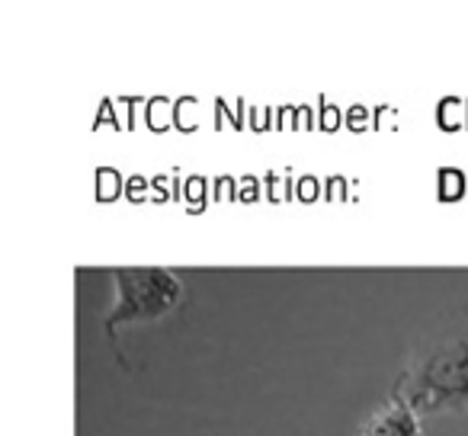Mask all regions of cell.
Masks as SVG:
<instances>
[{
    "instance_id": "cell-1",
    "label": "cell",
    "mask_w": 468,
    "mask_h": 436,
    "mask_svg": "<svg viewBox=\"0 0 468 436\" xmlns=\"http://www.w3.org/2000/svg\"><path fill=\"white\" fill-rule=\"evenodd\" d=\"M391 395L420 417L468 410V305L440 314L410 346Z\"/></svg>"
},
{
    "instance_id": "cell-2",
    "label": "cell",
    "mask_w": 468,
    "mask_h": 436,
    "mask_svg": "<svg viewBox=\"0 0 468 436\" xmlns=\"http://www.w3.org/2000/svg\"><path fill=\"white\" fill-rule=\"evenodd\" d=\"M112 289L116 299L103 314V334L119 350V324H138V321H157L180 308L183 280L167 267H116L112 270Z\"/></svg>"
},
{
    "instance_id": "cell-3",
    "label": "cell",
    "mask_w": 468,
    "mask_h": 436,
    "mask_svg": "<svg viewBox=\"0 0 468 436\" xmlns=\"http://www.w3.org/2000/svg\"><path fill=\"white\" fill-rule=\"evenodd\" d=\"M359 436H423V417L408 401L388 395L359 423Z\"/></svg>"
}]
</instances>
